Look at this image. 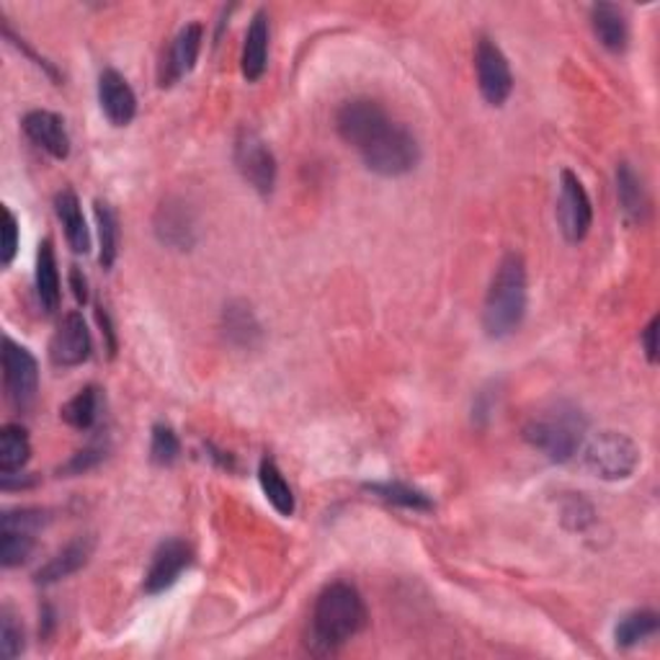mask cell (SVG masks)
I'll return each instance as SVG.
<instances>
[{
    "label": "cell",
    "mask_w": 660,
    "mask_h": 660,
    "mask_svg": "<svg viewBox=\"0 0 660 660\" xmlns=\"http://www.w3.org/2000/svg\"><path fill=\"white\" fill-rule=\"evenodd\" d=\"M370 621V611L359 590L351 583H330L320 590L312 609L310 648L320 656L336 652L356 637Z\"/></svg>",
    "instance_id": "1"
},
{
    "label": "cell",
    "mask_w": 660,
    "mask_h": 660,
    "mask_svg": "<svg viewBox=\"0 0 660 660\" xmlns=\"http://www.w3.org/2000/svg\"><path fill=\"white\" fill-rule=\"evenodd\" d=\"M526 264L519 253H505L498 264L482 307V328L490 339H505L519 330L526 315Z\"/></svg>",
    "instance_id": "2"
},
{
    "label": "cell",
    "mask_w": 660,
    "mask_h": 660,
    "mask_svg": "<svg viewBox=\"0 0 660 660\" xmlns=\"http://www.w3.org/2000/svg\"><path fill=\"white\" fill-rule=\"evenodd\" d=\"M588 421L583 411L573 403H552L550 408L534 413L521 428L526 444L547 455L552 462L563 465L578 455L583 447V436H586Z\"/></svg>",
    "instance_id": "3"
},
{
    "label": "cell",
    "mask_w": 660,
    "mask_h": 660,
    "mask_svg": "<svg viewBox=\"0 0 660 660\" xmlns=\"http://www.w3.org/2000/svg\"><path fill=\"white\" fill-rule=\"evenodd\" d=\"M364 166L372 173L385 175V179H397V175L411 173L421 160V145L416 135L401 121L390 119L370 142L359 150Z\"/></svg>",
    "instance_id": "4"
},
{
    "label": "cell",
    "mask_w": 660,
    "mask_h": 660,
    "mask_svg": "<svg viewBox=\"0 0 660 660\" xmlns=\"http://www.w3.org/2000/svg\"><path fill=\"white\" fill-rule=\"evenodd\" d=\"M640 462V449L619 432H602L583 449V467L602 480H627L632 478Z\"/></svg>",
    "instance_id": "5"
},
{
    "label": "cell",
    "mask_w": 660,
    "mask_h": 660,
    "mask_svg": "<svg viewBox=\"0 0 660 660\" xmlns=\"http://www.w3.org/2000/svg\"><path fill=\"white\" fill-rule=\"evenodd\" d=\"M235 166L260 196L272 194L276 187V158L264 137L248 127L235 137Z\"/></svg>",
    "instance_id": "6"
},
{
    "label": "cell",
    "mask_w": 660,
    "mask_h": 660,
    "mask_svg": "<svg viewBox=\"0 0 660 660\" xmlns=\"http://www.w3.org/2000/svg\"><path fill=\"white\" fill-rule=\"evenodd\" d=\"M3 385L9 401L19 411H26L36 401L40 390V364L34 354L13 339L3 341Z\"/></svg>",
    "instance_id": "7"
},
{
    "label": "cell",
    "mask_w": 660,
    "mask_h": 660,
    "mask_svg": "<svg viewBox=\"0 0 660 660\" xmlns=\"http://www.w3.org/2000/svg\"><path fill=\"white\" fill-rule=\"evenodd\" d=\"M557 220L567 243H581L594 225V204L583 181L571 168L560 173V202H557Z\"/></svg>",
    "instance_id": "8"
},
{
    "label": "cell",
    "mask_w": 660,
    "mask_h": 660,
    "mask_svg": "<svg viewBox=\"0 0 660 660\" xmlns=\"http://www.w3.org/2000/svg\"><path fill=\"white\" fill-rule=\"evenodd\" d=\"M475 73H478L480 94L490 106H503L509 102L513 91L511 65L503 50L488 36H480L475 44Z\"/></svg>",
    "instance_id": "9"
},
{
    "label": "cell",
    "mask_w": 660,
    "mask_h": 660,
    "mask_svg": "<svg viewBox=\"0 0 660 660\" xmlns=\"http://www.w3.org/2000/svg\"><path fill=\"white\" fill-rule=\"evenodd\" d=\"M390 119L393 117L385 111V106L372 98H351L336 114V129L341 140L359 152Z\"/></svg>",
    "instance_id": "10"
},
{
    "label": "cell",
    "mask_w": 660,
    "mask_h": 660,
    "mask_svg": "<svg viewBox=\"0 0 660 660\" xmlns=\"http://www.w3.org/2000/svg\"><path fill=\"white\" fill-rule=\"evenodd\" d=\"M156 237L171 251H191L196 245V220L191 206L179 196H168L160 202L152 217Z\"/></svg>",
    "instance_id": "11"
},
{
    "label": "cell",
    "mask_w": 660,
    "mask_h": 660,
    "mask_svg": "<svg viewBox=\"0 0 660 660\" xmlns=\"http://www.w3.org/2000/svg\"><path fill=\"white\" fill-rule=\"evenodd\" d=\"M202 42H204V26L194 21V24H187L175 34V40L171 42V47L160 60L158 67V83L160 88H171L173 83H179L183 75H189L194 71L199 52H202Z\"/></svg>",
    "instance_id": "12"
},
{
    "label": "cell",
    "mask_w": 660,
    "mask_h": 660,
    "mask_svg": "<svg viewBox=\"0 0 660 660\" xmlns=\"http://www.w3.org/2000/svg\"><path fill=\"white\" fill-rule=\"evenodd\" d=\"M191 565V547L183 540H166L152 552L150 567L145 573V594L158 596L181 578V573Z\"/></svg>",
    "instance_id": "13"
},
{
    "label": "cell",
    "mask_w": 660,
    "mask_h": 660,
    "mask_svg": "<svg viewBox=\"0 0 660 660\" xmlns=\"http://www.w3.org/2000/svg\"><path fill=\"white\" fill-rule=\"evenodd\" d=\"M91 356V333L81 312H67L50 341V359L55 366L71 370L88 362Z\"/></svg>",
    "instance_id": "14"
},
{
    "label": "cell",
    "mask_w": 660,
    "mask_h": 660,
    "mask_svg": "<svg viewBox=\"0 0 660 660\" xmlns=\"http://www.w3.org/2000/svg\"><path fill=\"white\" fill-rule=\"evenodd\" d=\"M98 104H102L104 117L114 127L132 125V119L137 117V96L132 86H129L125 75L111 71V67H106L102 78H98Z\"/></svg>",
    "instance_id": "15"
},
{
    "label": "cell",
    "mask_w": 660,
    "mask_h": 660,
    "mask_svg": "<svg viewBox=\"0 0 660 660\" xmlns=\"http://www.w3.org/2000/svg\"><path fill=\"white\" fill-rule=\"evenodd\" d=\"M29 140H32L36 148L47 152L55 160H65L71 156V135L65 129V119L55 111L34 109L29 111L24 121H21Z\"/></svg>",
    "instance_id": "16"
},
{
    "label": "cell",
    "mask_w": 660,
    "mask_h": 660,
    "mask_svg": "<svg viewBox=\"0 0 660 660\" xmlns=\"http://www.w3.org/2000/svg\"><path fill=\"white\" fill-rule=\"evenodd\" d=\"M96 550V536L94 534H81L75 536L73 542H67L63 550L57 552L50 563H44L40 571L34 573V581L40 586H52V583H60L65 578H71L78 571H83L91 563Z\"/></svg>",
    "instance_id": "17"
},
{
    "label": "cell",
    "mask_w": 660,
    "mask_h": 660,
    "mask_svg": "<svg viewBox=\"0 0 660 660\" xmlns=\"http://www.w3.org/2000/svg\"><path fill=\"white\" fill-rule=\"evenodd\" d=\"M222 330L227 341L237 349H256L264 339V328L253 312V307L245 299H230L222 310Z\"/></svg>",
    "instance_id": "18"
},
{
    "label": "cell",
    "mask_w": 660,
    "mask_h": 660,
    "mask_svg": "<svg viewBox=\"0 0 660 660\" xmlns=\"http://www.w3.org/2000/svg\"><path fill=\"white\" fill-rule=\"evenodd\" d=\"M268 63V17L266 11L253 13L248 32H245L243 55H241V71L248 83H256L264 78Z\"/></svg>",
    "instance_id": "19"
},
{
    "label": "cell",
    "mask_w": 660,
    "mask_h": 660,
    "mask_svg": "<svg viewBox=\"0 0 660 660\" xmlns=\"http://www.w3.org/2000/svg\"><path fill=\"white\" fill-rule=\"evenodd\" d=\"M590 29H594L596 40L602 42L614 55L627 50L629 44V24L625 11L611 3H596L590 6Z\"/></svg>",
    "instance_id": "20"
},
{
    "label": "cell",
    "mask_w": 660,
    "mask_h": 660,
    "mask_svg": "<svg viewBox=\"0 0 660 660\" xmlns=\"http://www.w3.org/2000/svg\"><path fill=\"white\" fill-rule=\"evenodd\" d=\"M55 212H57V220L63 222L67 245H71L73 253H83V256H86L91 251V233H88L86 217H83L78 194H75L73 189L60 191L55 196Z\"/></svg>",
    "instance_id": "21"
},
{
    "label": "cell",
    "mask_w": 660,
    "mask_h": 660,
    "mask_svg": "<svg viewBox=\"0 0 660 660\" xmlns=\"http://www.w3.org/2000/svg\"><path fill=\"white\" fill-rule=\"evenodd\" d=\"M36 297H40L42 310L52 315L60 307V272L57 256L52 237H44L36 251Z\"/></svg>",
    "instance_id": "22"
},
{
    "label": "cell",
    "mask_w": 660,
    "mask_h": 660,
    "mask_svg": "<svg viewBox=\"0 0 660 660\" xmlns=\"http://www.w3.org/2000/svg\"><path fill=\"white\" fill-rule=\"evenodd\" d=\"M617 196H619V206L621 212H625V217L629 222H645L648 217V210H650V202H648V194H645V187L640 181V175L632 171V166L627 163H619L617 168Z\"/></svg>",
    "instance_id": "23"
},
{
    "label": "cell",
    "mask_w": 660,
    "mask_h": 660,
    "mask_svg": "<svg viewBox=\"0 0 660 660\" xmlns=\"http://www.w3.org/2000/svg\"><path fill=\"white\" fill-rule=\"evenodd\" d=\"M258 482L264 490L266 501L274 505L276 513L284 519H289L295 513V493H291L289 482L284 480V475L272 457H264L258 465Z\"/></svg>",
    "instance_id": "24"
},
{
    "label": "cell",
    "mask_w": 660,
    "mask_h": 660,
    "mask_svg": "<svg viewBox=\"0 0 660 660\" xmlns=\"http://www.w3.org/2000/svg\"><path fill=\"white\" fill-rule=\"evenodd\" d=\"M32 459V441H29L26 428L9 424L0 428V472L17 475Z\"/></svg>",
    "instance_id": "25"
},
{
    "label": "cell",
    "mask_w": 660,
    "mask_h": 660,
    "mask_svg": "<svg viewBox=\"0 0 660 660\" xmlns=\"http://www.w3.org/2000/svg\"><path fill=\"white\" fill-rule=\"evenodd\" d=\"M60 418L75 432H88L98 421V387L88 385L81 393H75L63 408H60Z\"/></svg>",
    "instance_id": "26"
},
{
    "label": "cell",
    "mask_w": 660,
    "mask_h": 660,
    "mask_svg": "<svg viewBox=\"0 0 660 660\" xmlns=\"http://www.w3.org/2000/svg\"><path fill=\"white\" fill-rule=\"evenodd\" d=\"M658 627H660V619L656 611L650 609L629 611L619 619L617 629H614V640H617V648H632V645L656 635Z\"/></svg>",
    "instance_id": "27"
},
{
    "label": "cell",
    "mask_w": 660,
    "mask_h": 660,
    "mask_svg": "<svg viewBox=\"0 0 660 660\" xmlns=\"http://www.w3.org/2000/svg\"><path fill=\"white\" fill-rule=\"evenodd\" d=\"M94 214L98 225V243H102V256H98V260H102L104 268H111L119 253V217L114 212V206L104 202V199H96L94 202Z\"/></svg>",
    "instance_id": "28"
},
{
    "label": "cell",
    "mask_w": 660,
    "mask_h": 660,
    "mask_svg": "<svg viewBox=\"0 0 660 660\" xmlns=\"http://www.w3.org/2000/svg\"><path fill=\"white\" fill-rule=\"evenodd\" d=\"M370 493H374L382 501L387 503H395V505H403V509H411V511H434V501L428 498L424 490L408 486V482H370V486H364Z\"/></svg>",
    "instance_id": "29"
},
{
    "label": "cell",
    "mask_w": 660,
    "mask_h": 660,
    "mask_svg": "<svg viewBox=\"0 0 660 660\" xmlns=\"http://www.w3.org/2000/svg\"><path fill=\"white\" fill-rule=\"evenodd\" d=\"M34 534L32 532H17V529H3V540H0V563L3 567L24 565L34 552Z\"/></svg>",
    "instance_id": "30"
},
{
    "label": "cell",
    "mask_w": 660,
    "mask_h": 660,
    "mask_svg": "<svg viewBox=\"0 0 660 660\" xmlns=\"http://www.w3.org/2000/svg\"><path fill=\"white\" fill-rule=\"evenodd\" d=\"M181 455V441L175 432L168 424H156L152 426V439H150V459L152 465L158 467H171Z\"/></svg>",
    "instance_id": "31"
},
{
    "label": "cell",
    "mask_w": 660,
    "mask_h": 660,
    "mask_svg": "<svg viewBox=\"0 0 660 660\" xmlns=\"http://www.w3.org/2000/svg\"><path fill=\"white\" fill-rule=\"evenodd\" d=\"M24 627L19 625L13 611L6 606V609L0 611V650H3V658H19L21 652H24Z\"/></svg>",
    "instance_id": "32"
},
{
    "label": "cell",
    "mask_w": 660,
    "mask_h": 660,
    "mask_svg": "<svg viewBox=\"0 0 660 660\" xmlns=\"http://www.w3.org/2000/svg\"><path fill=\"white\" fill-rule=\"evenodd\" d=\"M596 511L586 498L581 496H571L565 498L563 503V526L571 529V532H586V529L594 524Z\"/></svg>",
    "instance_id": "33"
},
{
    "label": "cell",
    "mask_w": 660,
    "mask_h": 660,
    "mask_svg": "<svg viewBox=\"0 0 660 660\" xmlns=\"http://www.w3.org/2000/svg\"><path fill=\"white\" fill-rule=\"evenodd\" d=\"M47 511L42 509H17L6 511L0 519V529H17V532H32L36 534L42 526H47Z\"/></svg>",
    "instance_id": "34"
},
{
    "label": "cell",
    "mask_w": 660,
    "mask_h": 660,
    "mask_svg": "<svg viewBox=\"0 0 660 660\" xmlns=\"http://www.w3.org/2000/svg\"><path fill=\"white\" fill-rule=\"evenodd\" d=\"M6 225H3V248H0V264L11 266L19 251V220L11 212V206H3Z\"/></svg>",
    "instance_id": "35"
},
{
    "label": "cell",
    "mask_w": 660,
    "mask_h": 660,
    "mask_svg": "<svg viewBox=\"0 0 660 660\" xmlns=\"http://www.w3.org/2000/svg\"><path fill=\"white\" fill-rule=\"evenodd\" d=\"M106 457V449L104 447H98V444H91L88 449H83V451H78V455H75L71 462H67L63 470L60 472H73V475H81V472H86V470H91V467H96L98 462H102V459Z\"/></svg>",
    "instance_id": "36"
},
{
    "label": "cell",
    "mask_w": 660,
    "mask_h": 660,
    "mask_svg": "<svg viewBox=\"0 0 660 660\" xmlns=\"http://www.w3.org/2000/svg\"><path fill=\"white\" fill-rule=\"evenodd\" d=\"M658 326H660V318H650L648 326L642 330V349H645V356H648L650 364L658 362Z\"/></svg>",
    "instance_id": "37"
},
{
    "label": "cell",
    "mask_w": 660,
    "mask_h": 660,
    "mask_svg": "<svg viewBox=\"0 0 660 660\" xmlns=\"http://www.w3.org/2000/svg\"><path fill=\"white\" fill-rule=\"evenodd\" d=\"M71 289H73L75 302L78 305L88 302V279L78 266H71Z\"/></svg>",
    "instance_id": "38"
},
{
    "label": "cell",
    "mask_w": 660,
    "mask_h": 660,
    "mask_svg": "<svg viewBox=\"0 0 660 660\" xmlns=\"http://www.w3.org/2000/svg\"><path fill=\"white\" fill-rule=\"evenodd\" d=\"M96 318H98V326L104 328V336L109 339V356H114V354H117V336H114L109 312H106L104 307H96Z\"/></svg>",
    "instance_id": "39"
}]
</instances>
